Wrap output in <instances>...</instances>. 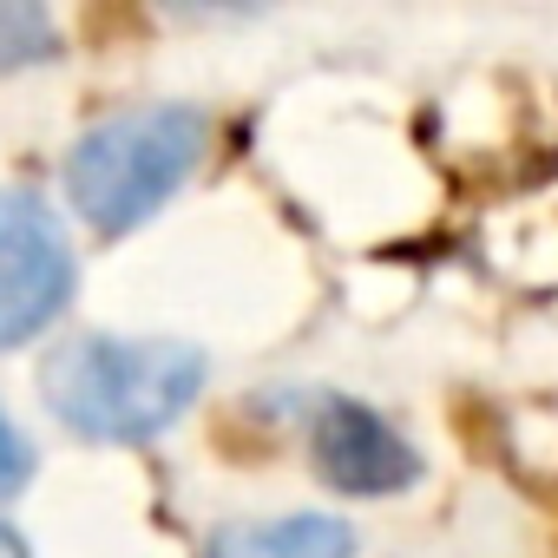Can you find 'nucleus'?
<instances>
[{"mask_svg":"<svg viewBox=\"0 0 558 558\" xmlns=\"http://www.w3.org/2000/svg\"><path fill=\"white\" fill-rule=\"evenodd\" d=\"M204 145H210V125L197 106L112 112L66 151V197L93 230L125 236L184 191Z\"/></svg>","mask_w":558,"mask_h":558,"instance_id":"2","label":"nucleus"},{"mask_svg":"<svg viewBox=\"0 0 558 558\" xmlns=\"http://www.w3.org/2000/svg\"><path fill=\"white\" fill-rule=\"evenodd\" d=\"M310 453H316V473L336 493H355V499L408 493L421 480L414 440H401L368 401H349V395H323L316 401V414H310Z\"/></svg>","mask_w":558,"mask_h":558,"instance_id":"4","label":"nucleus"},{"mask_svg":"<svg viewBox=\"0 0 558 558\" xmlns=\"http://www.w3.org/2000/svg\"><path fill=\"white\" fill-rule=\"evenodd\" d=\"M0 558H34V545H27V538L8 525V519H0Z\"/></svg>","mask_w":558,"mask_h":558,"instance_id":"8","label":"nucleus"},{"mask_svg":"<svg viewBox=\"0 0 558 558\" xmlns=\"http://www.w3.org/2000/svg\"><path fill=\"white\" fill-rule=\"evenodd\" d=\"M204 395V349L178 336H73L40 368L47 414L99 447L158 440Z\"/></svg>","mask_w":558,"mask_h":558,"instance_id":"1","label":"nucleus"},{"mask_svg":"<svg viewBox=\"0 0 558 558\" xmlns=\"http://www.w3.org/2000/svg\"><path fill=\"white\" fill-rule=\"evenodd\" d=\"M204 558H355V532L336 512H290V519H250L223 525Z\"/></svg>","mask_w":558,"mask_h":558,"instance_id":"5","label":"nucleus"},{"mask_svg":"<svg viewBox=\"0 0 558 558\" xmlns=\"http://www.w3.org/2000/svg\"><path fill=\"white\" fill-rule=\"evenodd\" d=\"M34 473V447L21 440V427L8 421V408H0V499H14Z\"/></svg>","mask_w":558,"mask_h":558,"instance_id":"7","label":"nucleus"},{"mask_svg":"<svg viewBox=\"0 0 558 558\" xmlns=\"http://www.w3.org/2000/svg\"><path fill=\"white\" fill-rule=\"evenodd\" d=\"M60 60V21L34 0H0V73Z\"/></svg>","mask_w":558,"mask_h":558,"instance_id":"6","label":"nucleus"},{"mask_svg":"<svg viewBox=\"0 0 558 558\" xmlns=\"http://www.w3.org/2000/svg\"><path fill=\"white\" fill-rule=\"evenodd\" d=\"M73 296V243L40 191H0V349L34 342Z\"/></svg>","mask_w":558,"mask_h":558,"instance_id":"3","label":"nucleus"}]
</instances>
